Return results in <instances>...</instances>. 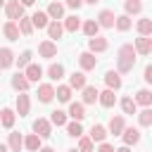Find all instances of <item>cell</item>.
Wrapping results in <instances>:
<instances>
[{
	"label": "cell",
	"mask_w": 152,
	"mask_h": 152,
	"mask_svg": "<svg viewBox=\"0 0 152 152\" xmlns=\"http://www.w3.org/2000/svg\"><path fill=\"white\" fill-rule=\"evenodd\" d=\"M14 119H17V112H14V109L5 107V109L0 112V126H5V128H12V126H14Z\"/></svg>",
	"instance_id": "cell-22"
},
{
	"label": "cell",
	"mask_w": 152,
	"mask_h": 152,
	"mask_svg": "<svg viewBox=\"0 0 152 152\" xmlns=\"http://www.w3.org/2000/svg\"><path fill=\"white\" fill-rule=\"evenodd\" d=\"M50 124H52V126H64V124H66V112L55 109V112H52V116H50Z\"/></svg>",
	"instance_id": "cell-41"
},
{
	"label": "cell",
	"mask_w": 152,
	"mask_h": 152,
	"mask_svg": "<svg viewBox=\"0 0 152 152\" xmlns=\"http://www.w3.org/2000/svg\"><path fill=\"white\" fill-rule=\"evenodd\" d=\"M14 64V52L10 48H0V69H7Z\"/></svg>",
	"instance_id": "cell-29"
},
{
	"label": "cell",
	"mask_w": 152,
	"mask_h": 152,
	"mask_svg": "<svg viewBox=\"0 0 152 152\" xmlns=\"http://www.w3.org/2000/svg\"><path fill=\"white\" fill-rule=\"evenodd\" d=\"M114 26H116V31H128V28L133 26V21H131L128 14H121V17L114 19Z\"/></svg>",
	"instance_id": "cell-34"
},
{
	"label": "cell",
	"mask_w": 152,
	"mask_h": 152,
	"mask_svg": "<svg viewBox=\"0 0 152 152\" xmlns=\"http://www.w3.org/2000/svg\"><path fill=\"white\" fill-rule=\"evenodd\" d=\"M124 126H126L124 116H112V119H109V126H107V133H112V135H121Z\"/></svg>",
	"instance_id": "cell-20"
},
{
	"label": "cell",
	"mask_w": 152,
	"mask_h": 152,
	"mask_svg": "<svg viewBox=\"0 0 152 152\" xmlns=\"http://www.w3.org/2000/svg\"><path fill=\"white\" fill-rule=\"evenodd\" d=\"M114 19H116V14L112 12V10H100V14H97V26L100 28H114Z\"/></svg>",
	"instance_id": "cell-4"
},
{
	"label": "cell",
	"mask_w": 152,
	"mask_h": 152,
	"mask_svg": "<svg viewBox=\"0 0 152 152\" xmlns=\"http://www.w3.org/2000/svg\"><path fill=\"white\" fill-rule=\"evenodd\" d=\"M107 48H109L107 38H102V36H93V38H88V50H90V52H104Z\"/></svg>",
	"instance_id": "cell-11"
},
{
	"label": "cell",
	"mask_w": 152,
	"mask_h": 152,
	"mask_svg": "<svg viewBox=\"0 0 152 152\" xmlns=\"http://www.w3.org/2000/svg\"><path fill=\"white\" fill-rule=\"evenodd\" d=\"M135 26H138L140 36H152V19H140Z\"/></svg>",
	"instance_id": "cell-39"
},
{
	"label": "cell",
	"mask_w": 152,
	"mask_h": 152,
	"mask_svg": "<svg viewBox=\"0 0 152 152\" xmlns=\"http://www.w3.org/2000/svg\"><path fill=\"white\" fill-rule=\"evenodd\" d=\"M10 83H12V88H14L17 93H26V90H28V86H31V83H28V78L24 76V71H17V74L12 76V81H10Z\"/></svg>",
	"instance_id": "cell-10"
},
{
	"label": "cell",
	"mask_w": 152,
	"mask_h": 152,
	"mask_svg": "<svg viewBox=\"0 0 152 152\" xmlns=\"http://www.w3.org/2000/svg\"><path fill=\"white\" fill-rule=\"evenodd\" d=\"M86 86V74L83 71H74L71 76H69V88L71 90H81Z\"/></svg>",
	"instance_id": "cell-25"
},
{
	"label": "cell",
	"mask_w": 152,
	"mask_h": 152,
	"mask_svg": "<svg viewBox=\"0 0 152 152\" xmlns=\"http://www.w3.org/2000/svg\"><path fill=\"white\" fill-rule=\"evenodd\" d=\"M81 90H83V104H95V102H97V93H100V90H97L95 86H88V83H86Z\"/></svg>",
	"instance_id": "cell-18"
},
{
	"label": "cell",
	"mask_w": 152,
	"mask_h": 152,
	"mask_svg": "<svg viewBox=\"0 0 152 152\" xmlns=\"http://www.w3.org/2000/svg\"><path fill=\"white\" fill-rule=\"evenodd\" d=\"M38 152H55V147H40Z\"/></svg>",
	"instance_id": "cell-49"
},
{
	"label": "cell",
	"mask_w": 152,
	"mask_h": 152,
	"mask_svg": "<svg viewBox=\"0 0 152 152\" xmlns=\"http://www.w3.org/2000/svg\"><path fill=\"white\" fill-rule=\"evenodd\" d=\"M133 48H135L138 55H145V57H147V55L152 52V38H150V36H140V38H135Z\"/></svg>",
	"instance_id": "cell-8"
},
{
	"label": "cell",
	"mask_w": 152,
	"mask_h": 152,
	"mask_svg": "<svg viewBox=\"0 0 152 152\" xmlns=\"http://www.w3.org/2000/svg\"><path fill=\"white\" fill-rule=\"evenodd\" d=\"M19 2H21V5H24V7H28V5H33V2H36V0H19Z\"/></svg>",
	"instance_id": "cell-48"
},
{
	"label": "cell",
	"mask_w": 152,
	"mask_h": 152,
	"mask_svg": "<svg viewBox=\"0 0 152 152\" xmlns=\"http://www.w3.org/2000/svg\"><path fill=\"white\" fill-rule=\"evenodd\" d=\"M14 107H17V114L19 116H28V112H31V97H28V93H19Z\"/></svg>",
	"instance_id": "cell-6"
},
{
	"label": "cell",
	"mask_w": 152,
	"mask_h": 152,
	"mask_svg": "<svg viewBox=\"0 0 152 152\" xmlns=\"http://www.w3.org/2000/svg\"><path fill=\"white\" fill-rule=\"evenodd\" d=\"M38 55L45 57V59L57 57V43H55V40H43V43L38 45Z\"/></svg>",
	"instance_id": "cell-9"
},
{
	"label": "cell",
	"mask_w": 152,
	"mask_h": 152,
	"mask_svg": "<svg viewBox=\"0 0 152 152\" xmlns=\"http://www.w3.org/2000/svg\"><path fill=\"white\" fill-rule=\"evenodd\" d=\"M66 116H71L74 121H83V119H86V107H83V102H71Z\"/></svg>",
	"instance_id": "cell-15"
},
{
	"label": "cell",
	"mask_w": 152,
	"mask_h": 152,
	"mask_svg": "<svg viewBox=\"0 0 152 152\" xmlns=\"http://www.w3.org/2000/svg\"><path fill=\"white\" fill-rule=\"evenodd\" d=\"M7 147H10V152H19L21 147H24V138H21V133H10V138H7Z\"/></svg>",
	"instance_id": "cell-26"
},
{
	"label": "cell",
	"mask_w": 152,
	"mask_h": 152,
	"mask_svg": "<svg viewBox=\"0 0 152 152\" xmlns=\"http://www.w3.org/2000/svg\"><path fill=\"white\" fill-rule=\"evenodd\" d=\"M40 140H43V138H38L36 133H28V135L24 138V147H26L28 152H38V150H40Z\"/></svg>",
	"instance_id": "cell-28"
},
{
	"label": "cell",
	"mask_w": 152,
	"mask_h": 152,
	"mask_svg": "<svg viewBox=\"0 0 152 152\" xmlns=\"http://www.w3.org/2000/svg\"><path fill=\"white\" fill-rule=\"evenodd\" d=\"M45 28H48V36H50V40H57V38H62V33H64V26H62L57 19H50V24H48Z\"/></svg>",
	"instance_id": "cell-17"
},
{
	"label": "cell",
	"mask_w": 152,
	"mask_h": 152,
	"mask_svg": "<svg viewBox=\"0 0 152 152\" xmlns=\"http://www.w3.org/2000/svg\"><path fill=\"white\" fill-rule=\"evenodd\" d=\"M64 126H66V133H69L71 138L83 135V126H81V121H69V124H64Z\"/></svg>",
	"instance_id": "cell-38"
},
{
	"label": "cell",
	"mask_w": 152,
	"mask_h": 152,
	"mask_svg": "<svg viewBox=\"0 0 152 152\" xmlns=\"http://www.w3.org/2000/svg\"><path fill=\"white\" fill-rule=\"evenodd\" d=\"M135 114H138V121H140L142 128H150V126H152V109H150V107H142V109L135 112Z\"/></svg>",
	"instance_id": "cell-30"
},
{
	"label": "cell",
	"mask_w": 152,
	"mask_h": 152,
	"mask_svg": "<svg viewBox=\"0 0 152 152\" xmlns=\"http://www.w3.org/2000/svg\"><path fill=\"white\" fill-rule=\"evenodd\" d=\"M0 152H10V147L7 145H0Z\"/></svg>",
	"instance_id": "cell-50"
},
{
	"label": "cell",
	"mask_w": 152,
	"mask_h": 152,
	"mask_svg": "<svg viewBox=\"0 0 152 152\" xmlns=\"http://www.w3.org/2000/svg\"><path fill=\"white\" fill-rule=\"evenodd\" d=\"M45 14H48L50 19H57V21H59V19L64 17V5L55 0V2H50V5H48V10H45Z\"/></svg>",
	"instance_id": "cell-16"
},
{
	"label": "cell",
	"mask_w": 152,
	"mask_h": 152,
	"mask_svg": "<svg viewBox=\"0 0 152 152\" xmlns=\"http://www.w3.org/2000/svg\"><path fill=\"white\" fill-rule=\"evenodd\" d=\"M81 28H83V33H86L88 38L97 36V31H100V26H97V21H95V19H86V21L81 24Z\"/></svg>",
	"instance_id": "cell-32"
},
{
	"label": "cell",
	"mask_w": 152,
	"mask_h": 152,
	"mask_svg": "<svg viewBox=\"0 0 152 152\" xmlns=\"http://www.w3.org/2000/svg\"><path fill=\"white\" fill-rule=\"evenodd\" d=\"M17 26H19V33H24V36H31V33H33V24H31L28 17L17 19Z\"/></svg>",
	"instance_id": "cell-35"
},
{
	"label": "cell",
	"mask_w": 152,
	"mask_h": 152,
	"mask_svg": "<svg viewBox=\"0 0 152 152\" xmlns=\"http://www.w3.org/2000/svg\"><path fill=\"white\" fill-rule=\"evenodd\" d=\"M104 83H107V88H109V90H119L124 81H121V74H119V71L109 69V71L104 74Z\"/></svg>",
	"instance_id": "cell-12"
},
{
	"label": "cell",
	"mask_w": 152,
	"mask_h": 152,
	"mask_svg": "<svg viewBox=\"0 0 152 152\" xmlns=\"http://www.w3.org/2000/svg\"><path fill=\"white\" fill-rule=\"evenodd\" d=\"M31 128H33V133H36L38 138H50V135H52V124H50L48 119H43V116H38Z\"/></svg>",
	"instance_id": "cell-3"
},
{
	"label": "cell",
	"mask_w": 152,
	"mask_h": 152,
	"mask_svg": "<svg viewBox=\"0 0 152 152\" xmlns=\"http://www.w3.org/2000/svg\"><path fill=\"white\" fill-rule=\"evenodd\" d=\"M78 152H93V140L86 135H78Z\"/></svg>",
	"instance_id": "cell-43"
},
{
	"label": "cell",
	"mask_w": 152,
	"mask_h": 152,
	"mask_svg": "<svg viewBox=\"0 0 152 152\" xmlns=\"http://www.w3.org/2000/svg\"><path fill=\"white\" fill-rule=\"evenodd\" d=\"M78 64H81V69L83 71H93L95 66H97V57H95V52H81L78 55Z\"/></svg>",
	"instance_id": "cell-5"
},
{
	"label": "cell",
	"mask_w": 152,
	"mask_h": 152,
	"mask_svg": "<svg viewBox=\"0 0 152 152\" xmlns=\"http://www.w3.org/2000/svg\"><path fill=\"white\" fill-rule=\"evenodd\" d=\"M48 76H50L52 81H59V78L64 76V66H62V64H50V66H48Z\"/></svg>",
	"instance_id": "cell-40"
},
{
	"label": "cell",
	"mask_w": 152,
	"mask_h": 152,
	"mask_svg": "<svg viewBox=\"0 0 152 152\" xmlns=\"http://www.w3.org/2000/svg\"><path fill=\"white\" fill-rule=\"evenodd\" d=\"M114 152H131V147H128V145H121V147H116Z\"/></svg>",
	"instance_id": "cell-47"
},
{
	"label": "cell",
	"mask_w": 152,
	"mask_h": 152,
	"mask_svg": "<svg viewBox=\"0 0 152 152\" xmlns=\"http://www.w3.org/2000/svg\"><path fill=\"white\" fill-rule=\"evenodd\" d=\"M135 48L133 45H121L119 48V52H116V71L119 74H128V71H133V66H135Z\"/></svg>",
	"instance_id": "cell-1"
},
{
	"label": "cell",
	"mask_w": 152,
	"mask_h": 152,
	"mask_svg": "<svg viewBox=\"0 0 152 152\" xmlns=\"http://www.w3.org/2000/svg\"><path fill=\"white\" fill-rule=\"evenodd\" d=\"M24 76L28 78V83H38L40 76H43V69H40L38 64H26V66H24Z\"/></svg>",
	"instance_id": "cell-13"
},
{
	"label": "cell",
	"mask_w": 152,
	"mask_h": 152,
	"mask_svg": "<svg viewBox=\"0 0 152 152\" xmlns=\"http://www.w3.org/2000/svg\"><path fill=\"white\" fill-rule=\"evenodd\" d=\"M28 19H31V24H33V28H45V26L50 24V17H48L45 12H33V14L28 17Z\"/></svg>",
	"instance_id": "cell-23"
},
{
	"label": "cell",
	"mask_w": 152,
	"mask_h": 152,
	"mask_svg": "<svg viewBox=\"0 0 152 152\" xmlns=\"http://www.w3.org/2000/svg\"><path fill=\"white\" fill-rule=\"evenodd\" d=\"M93 142H102L104 138H107V128L102 126V124H93L90 126V135H88Z\"/></svg>",
	"instance_id": "cell-21"
},
{
	"label": "cell",
	"mask_w": 152,
	"mask_h": 152,
	"mask_svg": "<svg viewBox=\"0 0 152 152\" xmlns=\"http://www.w3.org/2000/svg\"><path fill=\"white\" fill-rule=\"evenodd\" d=\"M97 152H114V147H112L109 142H104V140H102V142H100V147H97Z\"/></svg>",
	"instance_id": "cell-46"
},
{
	"label": "cell",
	"mask_w": 152,
	"mask_h": 152,
	"mask_svg": "<svg viewBox=\"0 0 152 152\" xmlns=\"http://www.w3.org/2000/svg\"><path fill=\"white\" fill-rule=\"evenodd\" d=\"M38 100L45 102V104L52 102V100H55V88H52L50 83H40V86H38Z\"/></svg>",
	"instance_id": "cell-14"
},
{
	"label": "cell",
	"mask_w": 152,
	"mask_h": 152,
	"mask_svg": "<svg viewBox=\"0 0 152 152\" xmlns=\"http://www.w3.org/2000/svg\"><path fill=\"white\" fill-rule=\"evenodd\" d=\"M62 26H64V31L76 33V31L81 28V19H78L76 14H71V17H66V19H64V24H62Z\"/></svg>",
	"instance_id": "cell-31"
},
{
	"label": "cell",
	"mask_w": 152,
	"mask_h": 152,
	"mask_svg": "<svg viewBox=\"0 0 152 152\" xmlns=\"http://www.w3.org/2000/svg\"><path fill=\"white\" fill-rule=\"evenodd\" d=\"M83 2H88V5H95V2H100V0H83Z\"/></svg>",
	"instance_id": "cell-51"
},
{
	"label": "cell",
	"mask_w": 152,
	"mask_h": 152,
	"mask_svg": "<svg viewBox=\"0 0 152 152\" xmlns=\"http://www.w3.org/2000/svg\"><path fill=\"white\" fill-rule=\"evenodd\" d=\"M5 12H7V19L10 21H17V19L24 17V5L19 0H7L5 2Z\"/></svg>",
	"instance_id": "cell-2"
},
{
	"label": "cell",
	"mask_w": 152,
	"mask_h": 152,
	"mask_svg": "<svg viewBox=\"0 0 152 152\" xmlns=\"http://www.w3.org/2000/svg\"><path fill=\"white\" fill-rule=\"evenodd\" d=\"M81 5H83V0H66V7H71V10H81Z\"/></svg>",
	"instance_id": "cell-45"
},
{
	"label": "cell",
	"mask_w": 152,
	"mask_h": 152,
	"mask_svg": "<svg viewBox=\"0 0 152 152\" xmlns=\"http://www.w3.org/2000/svg\"><path fill=\"white\" fill-rule=\"evenodd\" d=\"M2 33H5V38L7 40H19V26H17V21H7L5 26H2Z\"/></svg>",
	"instance_id": "cell-24"
},
{
	"label": "cell",
	"mask_w": 152,
	"mask_h": 152,
	"mask_svg": "<svg viewBox=\"0 0 152 152\" xmlns=\"http://www.w3.org/2000/svg\"><path fill=\"white\" fill-rule=\"evenodd\" d=\"M55 97H57L59 102H71V88H69V86H57Z\"/></svg>",
	"instance_id": "cell-36"
},
{
	"label": "cell",
	"mask_w": 152,
	"mask_h": 152,
	"mask_svg": "<svg viewBox=\"0 0 152 152\" xmlns=\"http://www.w3.org/2000/svg\"><path fill=\"white\" fill-rule=\"evenodd\" d=\"M124 10H126L128 17H131V14H140V12H142V2H140V0H126V2H124Z\"/></svg>",
	"instance_id": "cell-33"
},
{
	"label": "cell",
	"mask_w": 152,
	"mask_h": 152,
	"mask_svg": "<svg viewBox=\"0 0 152 152\" xmlns=\"http://www.w3.org/2000/svg\"><path fill=\"white\" fill-rule=\"evenodd\" d=\"M142 78H145V83H152V64H147V66H145Z\"/></svg>",
	"instance_id": "cell-44"
},
{
	"label": "cell",
	"mask_w": 152,
	"mask_h": 152,
	"mask_svg": "<svg viewBox=\"0 0 152 152\" xmlns=\"http://www.w3.org/2000/svg\"><path fill=\"white\" fill-rule=\"evenodd\" d=\"M31 57H33V52H31V50H24L14 62H17V66H19V69H24L26 64H31Z\"/></svg>",
	"instance_id": "cell-42"
},
{
	"label": "cell",
	"mask_w": 152,
	"mask_h": 152,
	"mask_svg": "<svg viewBox=\"0 0 152 152\" xmlns=\"http://www.w3.org/2000/svg\"><path fill=\"white\" fill-rule=\"evenodd\" d=\"M97 102L102 104V107H114L116 104V95H114V90H102V93H97Z\"/></svg>",
	"instance_id": "cell-19"
},
{
	"label": "cell",
	"mask_w": 152,
	"mask_h": 152,
	"mask_svg": "<svg viewBox=\"0 0 152 152\" xmlns=\"http://www.w3.org/2000/svg\"><path fill=\"white\" fill-rule=\"evenodd\" d=\"M5 2H7V0H0V7H5Z\"/></svg>",
	"instance_id": "cell-52"
},
{
	"label": "cell",
	"mask_w": 152,
	"mask_h": 152,
	"mask_svg": "<svg viewBox=\"0 0 152 152\" xmlns=\"http://www.w3.org/2000/svg\"><path fill=\"white\" fill-rule=\"evenodd\" d=\"M121 138H124V145H135V142H140V131L135 128V126H124V131H121Z\"/></svg>",
	"instance_id": "cell-7"
},
{
	"label": "cell",
	"mask_w": 152,
	"mask_h": 152,
	"mask_svg": "<svg viewBox=\"0 0 152 152\" xmlns=\"http://www.w3.org/2000/svg\"><path fill=\"white\" fill-rule=\"evenodd\" d=\"M133 100H135V104H142V107H150V104H152V93H150L147 88H140V90L135 93V97H133Z\"/></svg>",
	"instance_id": "cell-27"
},
{
	"label": "cell",
	"mask_w": 152,
	"mask_h": 152,
	"mask_svg": "<svg viewBox=\"0 0 152 152\" xmlns=\"http://www.w3.org/2000/svg\"><path fill=\"white\" fill-rule=\"evenodd\" d=\"M66 152H76V150H66Z\"/></svg>",
	"instance_id": "cell-53"
},
{
	"label": "cell",
	"mask_w": 152,
	"mask_h": 152,
	"mask_svg": "<svg viewBox=\"0 0 152 152\" xmlns=\"http://www.w3.org/2000/svg\"><path fill=\"white\" fill-rule=\"evenodd\" d=\"M121 109H124V114H135L138 112V104H135V100L133 97H121Z\"/></svg>",
	"instance_id": "cell-37"
}]
</instances>
